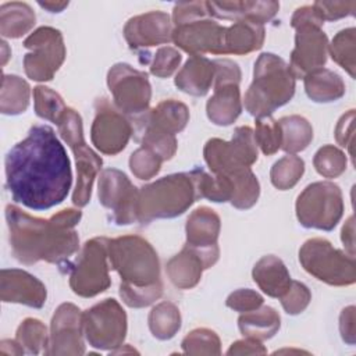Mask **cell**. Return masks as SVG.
Listing matches in <instances>:
<instances>
[{
  "mask_svg": "<svg viewBox=\"0 0 356 356\" xmlns=\"http://www.w3.org/2000/svg\"><path fill=\"white\" fill-rule=\"evenodd\" d=\"M253 136L257 147H260L266 156L274 154L281 149V128L278 121L273 120L271 115L256 120Z\"/></svg>",
  "mask_w": 356,
  "mask_h": 356,
  "instance_id": "obj_42",
  "label": "cell"
},
{
  "mask_svg": "<svg viewBox=\"0 0 356 356\" xmlns=\"http://www.w3.org/2000/svg\"><path fill=\"white\" fill-rule=\"evenodd\" d=\"M188 120H189L188 107L181 102L170 99L159 103L157 107L145 113V117L142 121H145L146 124L163 132L175 135L185 128Z\"/></svg>",
  "mask_w": 356,
  "mask_h": 356,
  "instance_id": "obj_29",
  "label": "cell"
},
{
  "mask_svg": "<svg viewBox=\"0 0 356 356\" xmlns=\"http://www.w3.org/2000/svg\"><path fill=\"white\" fill-rule=\"evenodd\" d=\"M303 172H305V161L299 156H295V154L284 156L277 163H274L270 171L271 184L280 191H286L298 184Z\"/></svg>",
  "mask_w": 356,
  "mask_h": 356,
  "instance_id": "obj_36",
  "label": "cell"
},
{
  "mask_svg": "<svg viewBox=\"0 0 356 356\" xmlns=\"http://www.w3.org/2000/svg\"><path fill=\"white\" fill-rule=\"evenodd\" d=\"M225 175H228L234 184V196L231 199V204L241 210L250 209L257 202L260 195L259 181L252 172L250 167L239 168Z\"/></svg>",
  "mask_w": 356,
  "mask_h": 356,
  "instance_id": "obj_35",
  "label": "cell"
},
{
  "mask_svg": "<svg viewBox=\"0 0 356 356\" xmlns=\"http://www.w3.org/2000/svg\"><path fill=\"white\" fill-rule=\"evenodd\" d=\"M281 128V149L289 154L305 150L313 139V128L302 115L282 117Z\"/></svg>",
  "mask_w": 356,
  "mask_h": 356,
  "instance_id": "obj_33",
  "label": "cell"
},
{
  "mask_svg": "<svg viewBox=\"0 0 356 356\" xmlns=\"http://www.w3.org/2000/svg\"><path fill=\"white\" fill-rule=\"evenodd\" d=\"M81 217L79 210L65 209L44 220L29 216L14 204H7L6 220L13 256L24 264L39 260L64 263L79 248L78 234L72 228Z\"/></svg>",
  "mask_w": 356,
  "mask_h": 356,
  "instance_id": "obj_2",
  "label": "cell"
},
{
  "mask_svg": "<svg viewBox=\"0 0 356 356\" xmlns=\"http://www.w3.org/2000/svg\"><path fill=\"white\" fill-rule=\"evenodd\" d=\"M310 299L312 295L309 288L299 281H292L288 291L280 298L281 305L288 314L302 313L310 303Z\"/></svg>",
  "mask_w": 356,
  "mask_h": 356,
  "instance_id": "obj_45",
  "label": "cell"
},
{
  "mask_svg": "<svg viewBox=\"0 0 356 356\" xmlns=\"http://www.w3.org/2000/svg\"><path fill=\"white\" fill-rule=\"evenodd\" d=\"M15 339L28 353L32 355H38L43 349L46 350L49 345V337L44 324L40 320L32 317L25 318L19 324L15 332Z\"/></svg>",
  "mask_w": 356,
  "mask_h": 356,
  "instance_id": "obj_37",
  "label": "cell"
},
{
  "mask_svg": "<svg viewBox=\"0 0 356 356\" xmlns=\"http://www.w3.org/2000/svg\"><path fill=\"white\" fill-rule=\"evenodd\" d=\"M124 36L131 49L168 43L172 40L170 17L163 11H150L136 15L127 22Z\"/></svg>",
  "mask_w": 356,
  "mask_h": 356,
  "instance_id": "obj_21",
  "label": "cell"
},
{
  "mask_svg": "<svg viewBox=\"0 0 356 356\" xmlns=\"http://www.w3.org/2000/svg\"><path fill=\"white\" fill-rule=\"evenodd\" d=\"M302 267L313 277L330 285H350L356 280L355 259L335 249L327 239H307L299 249Z\"/></svg>",
  "mask_w": 356,
  "mask_h": 356,
  "instance_id": "obj_7",
  "label": "cell"
},
{
  "mask_svg": "<svg viewBox=\"0 0 356 356\" xmlns=\"http://www.w3.org/2000/svg\"><path fill=\"white\" fill-rule=\"evenodd\" d=\"M95 106L96 117L90 131L92 143L102 153L114 156L127 146L132 135V125L107 99H99Z\"/></svg>",
  "mask_w": 356,
  "mask_h": 356,
  "instance_id": "obj_16",
  "label": "cell"
},
{
  "mask_svg": "<svg viewBox=\"0 0 356 356\" xmlns=\"http://www.w3.org/2000/svg\"><path fill=\"white\" fill-rule=\"evenodd\" d=\"M323 24L324 19L313 4L300 7L293 13L291 25L296 29V35L289 68L295 78H305L325 64L328 40L321 31Z\"/></svg>",
  "mask_w": 356,
  "mask_h": 356,
  "instance_id": "obj_6",
  "label": "cell"
},
{
  "mask_svg": "<svg viewBox=\"0 0 356 356\" xmlns=\"http://www.w3.org/2000/svg\"><path fill=\"white\" fill-rule=\"evenodd\" d=\"M225 303L229 309L245 313L260 307L263 305V296L252 289H238L227 298Z\"/></svg>",
  "mask_w": 356,
  "mask_h": 356,
  "instance_id": "obj_47",
  "label": "cell"
},
{
  "mask_svg": "<svg viewBox=\"0 0 356 356\" xmlns=\"http://www.w3.org/2000/svg\"><path fill=\"white\" fill-rule=\"evenodd\" d=\"M214 63L204 56H191L175 76V85L185 93L204 96L214 82Z\"/></svg>",
  "mask_w": 356,
  "mask_h": 356,
  "instance_id": "obj_23",
  "label": "cell"
},
{
  "mask_svg": "<svg viewBox=\"0 0 356 356\" xmlns=\"http://www.w3.org/2000/svg\"><path fill=\"white\" fill-rule=\"evenodd\" d=\"M209 10L206 1H191V3H178L172 11V21L174 25H181L202 17H207Z\"/></svg>",
  "mask_w": 356,
  "mask_h": 356,
  "instance_id": "obj_48",
  "label": "cell"
},
{
  "mask_svg": "<svg viewBox=\"0 0 356 356\" xmlns=\"http://www.w3.org/2000/svg\"><path fill=\"white\" fill-rule=\"evenodd\" d=\"M0 352L3 355H22L24 348L18 343V341H11V339H3L0 342Z\"/></svg>",
  "mask_w": 356,
  "mask_h": 356,
  "instance_id": "obj_53",
  "label": "cell"
},
{
  "mask_svg": "<svg viewBox=\"0 0 356 356\" xmlns=\"http://www.w3.org/2000/svg\"><path fill=\"white\" fill-rule=\"evenodd\" d=\"M182 349L188 355H220V338L209 328H196L184 338Z\"/></svg>",
  "mask_w": 356,
  "mask_h": 356,
  "instance_id": "obj_41",
  "label": "cell"
},
{
  "mask_svg": "<svg viewBox=\"0 0 356 356\" xmlns=\"http://www.w3.org/2000/svg\"><path fill=\"white\" fill-rule=\"evenodd\" d=\"M31 88L28 82L18 75L4 74L1 79L0 110L7 115L24 113L29 106Z\"/></svg>",
  "mask_w": 356,
  "mask_h": 356,
  "instance_id": "obj_32",
  "label": "cell"
},
{
  "mask_svg": "<svg viewBox=\"0 0 356 356\" xmlns=\"http://www.w3.org/2000/svg\"><path fill=\"white\" fill-rule=\"evenodd\" d=\"M108 268V239L97 236L88 241L71 266V289L83 298L99 295L110 286Z\"/></svg>",
  "mask_w": 356,
  "mask_h": 356,
  "instance_id": "obj_10",
  "label": "cell"
},
{
  "mask_svg": "<svg viewBox=\"0 0 356 356\" xmlns=\"http://www.w3.org/2000/svg\"><path fill=\"white\" fill-rule=\"evenodd\" d=\"M161 159L150 149L142 146L136 149L129 157V168L139 179L153 178L161 167Z\"/></svg>",
  "mask_w": 356,
  "mask_h": 356,
  "instance_id": "obj_43",
  "label": "cell"
},
{
  "mask_svg": "<svg viewBox=\"0 0 356 356\" xmlns=\"http://www.w3.org/2000/svg\"><path fill=\"white\" fill-rule=\"evenodd\" d=\"M305 90L307 96L317 103L335 102L345 93L342 78L325 68H318L309 72L305 78Z\"/></svg>",
  "mask_w": 356,
  "mask_h": 356,
  "instance_id": "obj_31",
  "label": "cell"
},
{
  "mask_svg": "<svg viewBox=\"0 0 356 356\" xmlns=\"http://www.w3.org/2000/svg\"><path fill=\"white\" fill-rule=\"evenodd\" d=\"M355 307L349 306L342 310L339 317V330L342 339L348 343H355Z\"/></svg>",
  "mask_w": 356,
  "mask_h": 356,
  "instance_id": "obj_52",
  "label": "cell"
},
{
  "mask_svg": "<svg viewBox=\"0 0 356 356\" xmlns=\"http://www.w3.org/2000/svg\"><path fill=\"white\" fill-rule=\"evenodd\" d=\"M343 213L338 185L327 181L307 185L296 199V217L306 228L331 231Z\"/></svg>",
  "mask_w": 356,
  "mask_h": 356,
  "instance_id": "obj_9",
  "label": "cell"
},
{
  "mask_svg": "<svg viewBox=\"0 0 356 356\" xmlns=\"http://www.w3.org/2000/svg\"><path fill=\"white\" fill-rule=\"evenodd\" d=\"M99 200L113 211V220L120 225L138 221L136 203L139 191L128 177L115 168L103 170L99 175Z\"/></svg>",
  "mask_w": 356,
  "mask_h": 356,
  "instance_id": "obj_15",
  "label": "cell"
},
{
  "mask_svg": "<svg viewBox=\"0 0 356 356\" xmlns=\"http://www.w3.org/2000/svg\"><path fill=\"white\" fill-rule=\"evenodd\" d=\"M203 270H206V266L202 256L186 245L168 260L165 267L170 281L181 289L193 288L200 281Z\"/></svg>",
  "mask_w": 356,
  "mask_h": 356,
  "instance_id": "obj_26",
  "label": "cell"
},
{
  "mask_svg": "<svg viewBox=\"0 0 356 356\" xmlns=\"http://www.w3.org/2000/svg\"><path fill=\"white\" fill-rule=\"evenodd\" d=\"M35 21V13L26 3L8 1L0 6V33L3 38L24 36L33 28Z\"/></svg>",
  "mask_w": 356,
  "mask_h": 356,
  "instance_id": "obj_30",
  "label": "cell"
},
{
  "mask_svg": "<svg viewBox=\"0 0 356 356\" xmlns=\"http://www.w3.org/2000/svg\"><path fill=\"white\" fill-rule=\"evenodd\" d=\"M289 65L273 53H263L254 63L253 82L245 93V108L256 118L268 117L286 104L295 93Z\"/></svg>",
  "mask_w": 356,
  "mask_h": 356,
  "instance_id": "obj_3",
  "label": "cell"
},
{
  "mask_svg": "<svg viewBox=\"0 0 356 356\" xmlns=\"http://www.w3.org/2000/svg\"><path fill=\"white\" fill-rule=\"evenodd\" d=\"M206 111L209 120L217 125L232 124L242 111L239 83L214 86V93L207 100Z\"/></svg>",
  "mask_w": 356,
  "mask_h": 356,
  "instance_id": "obj_25",
  "label": "cell"
},
{
  "mask_svg": "<svg viewBox=\"0 0 356 356\" xmlns=\"http://www.w3.org/2000/svg\"><path fill=\"white\" fill-rule=\"evenodd\" d=\"M218 232L220 217L210 207L200 206L188 217L185 245L202 256L206 268H210L218 260Z\"/></svg>",
  "mask_w": 356,
  "mask_h": 356,
  "instance_id": "obj_19",
  "label": "cell"
},
{
  "mask_svg": "<svg viewBox=\"0 0 356 356\" xmlns=\"http://www.w3.org/2000/svg\"><path fill=\"white\" fill-rule=\"evenodd\" d=\"M266 352L261 341L245 337V339L234 342L227 350V355H264Z\"/></svg>",
  "mask_w": 356,
  "mask_h": 356,
  "instance_id": "obj_50",
  "label": "cell"
},
{
  "mask_svg": "<svg viewBox=\"0 0 356 356\" xmlns=\"http://www.w3.org/2000/svg\"><path fill=\"white\" fill-rule=\"evenodd\" d=\"M33 104L36 115L54 124L60 121L61 115L67 110V106L64 104L61 96L50 88L42 85L33 88Z\"/></svg>",
  "mask_w": 356,
  "mask_h": 356,
  "instance_id": "obj_38",
  "label": "cell"
},
{
  "mask_svg": "<svg viewBox=\"0 0 356 356\" xmlns=\"http://www.w3.org/2000/svg\"><path fill=\"white\" fill-rule=\"evenodd\" d=\"M353 117H355V110H349V113L343 114L337 124L335 136L341 146L350 147V145L348 143V138L350 140L353 139Z\"/></svg>",
  "mask_w": 356,
  "mask_h": 356,
  "instance_id": "obj_51",
  "label": "cell"
},
{
  "mask_svg": "<svg viewBox=\"0 0 356 356\" xmlns=\"http://www.w3.org/2000/svg\"><path fill=\"white\" fill-rule=\"evenodd\" d=\"M182 57L178 50L170 46L160 47L154 54L153 63L150 65V72L159 78H167L174 74L178 68Z\"/></svg>",
  "mask_w": 356,
  "mask_h": 356,
  "instance_id": "obj_46",
  "label": "cell"
},
{
  "mask_svg": "<svg viewBox=\"0 0 356 356\" xmlns=\"http://www.w3.org/2000/svg\"><path fill=\"white\" fill-rule=\"evenodd\" d=\"M163 295V282L153 286H131L120 284V296L129 307H145L152 305Z\"/></svg>",
  "mask_w": 356,
  "mask_h": 356,
  "instance_id": "obj_44",
  "label": "cell"
},
{
  "mask_svg": "<svg viewBox=\"0 0 356 356\" xmlns=\"http://www.w3.org/2000/svg\"><path fill=\"white\" fill-rule=\"evenodd\" d=\"M196 199H199V195L192 171L163 177L139 191L138 221L149 222L154 218L177 217Z\"/></svg>",
  "mask_w": 356,
  "mask_h": 356,
  "instance_id": "obj_4",
  "label": "cell"
},
{
  "mask_svg": "<svg viewBox=\"0 0 356 356\" xmlns=\"http://www.w3.org/2000/svg\"><path fill=\"white\" fill-rule=\"evenodd\" d=\"M316 171L325 178H337L346 168V156L332 145H325L317 150L313 159Z\"/></svg>",
  "mask_w": 356,
  "mask_h": 356,
  "instance_id": "obj_40",
  "label": "cell"
},
{
  "mask_svg": "<svg viewBox=\"0 0 356 356\" xmlns=\"http://www.w3.org/2000/svg\"><path fill=\"white\" fill-rule=\"evenodd\" d=\"M83 334V313L72 305L63 303L57 307L50 325L49 345L46 355H82L85 345Z\"/></svg>",
  "mask_w": 356,
  "mask_h": 356,
  "instance_id": "obj_18",
  "label": "cell"
},
{
  "mask_svg": "<svg viewBox=\"0 0 356 356\" xmlns=\"http://www.w3.org/2000/svg\"><path fill=\"white\" fill-rule=\"evenodd\" d=\"M24 47L31 50L24 56V70L33 81H50L65 58V46L58 29L40 26L25 40Z\"/></svg>",
  "mask_w": 356,
  "mask_h": 356,
  "instance_id": "obj_11",
  "label": "cell"
},
{
  "mask_svg": "<svg viewBox=\"0 0 356 356\" xmlns=\"http://www.w3.org/2000/svg\"><path fill=\"white\" fill-rule=\"evenodd\" d=\"M204 160L214 174H228L250 167L257 160V145L250 127H238L229 142L213 138L203 149Z\"/></svg>",
  "mask_w": 356,
  "mask_h": 356,
  "instance_id": "obj_12",
  "label": "cell"
},
{
  "mask_svg": "<svg viewBox=\"0 0 356 356\" xmlns=\"http://www.w3.org/2000/svg\"><path fill=\"white\" fill-rule=\"evenodd\" d=\"M264 28L263 25L250 22L248 19L236 21L227 28L224 51L225 54H248L263 46Z\"/></svg>",
  "mask_w": 356,
  "mask_h": 356,
  "instance_id": "obj_27",
  "label": "cell"
},
{
  "mask_svg": "<svg viewBox=\"0 0 356 356\" xmlns=\"http://www.w3.org/2000/svg\"><path fill=\"white\" fill-rule=\"evenodd\" d=\"M107 85L113 93L114 103L121 113L142 114L147 111L150 102V83L147 75L120 63L110 68Z\"/></svg>",
  "mask_w": 356,
  "mask_h": 356,
  "instance_id": "obj_14",
  "label": "cell"
},
{
  "mask_svg": "<svg viewBox=\"0 0 356 356\" xmlns=\"http://www.w3.org/2000/svg\"><path fill=\"white\" fill-rule=\"evenodd\" d=\"M317 11L320 13V15L323 17V19H338V18H342L345 15H350L353 14V10L356 7V3L353 1H349V3H345V1H316L313 4Z\"/></svg>",
  "mask_w": 356,
  "mask_h": 356,
  "instance_id": "obj_49",
  "label": "cell"
},
{
  "mask_svg": "<svg viewBox=\"0 0 356 356\" xmlns=\"http://www.w3.org/2000/svg\"><path fill=\"white\" fill-rule=\"evenodd\" d=\"M149 328L154 338L171 339L181 328V314L178 307L171 302L156 305L149 314Z\"/></svg>",
  "mask_w": 356,
  "mask_h": 356,
  "instance_id": "obj_34",
  "label": "cell"
},
{
  "mask_svg": "<svg viewBox=\"0 0 356 356\" xmlns=\"http://www.w3.org/2000/svg\"><path fill=\"white\" fill-rule=\"evenodd\" d=\"M83 334L97 349L120 348L127 335V314L115 299H104L83 313Z\"/></svg>",
  "mask_w": 356,
  "mask_h": 356,
  "instance_id": "obj_13",
  "label": "cell"
},
{
  "mask_svg": "<svg viewBox=\"0 0 356 356\" xmlns=\"http://www.w3.org/2000/svg\"><path fill=\"white\" fill-rule=\"evenodd\" d=\"M108 261L125 285L142 288L161 282L157 253L138 235L108 239Z\"/></svg>",
  "mask_w": 356,
  "mask_h": 356,
  "instance_id": "obj_5",
  "label": "cell"
},
{
  "mask_svg": "<svg viewBox=\"0 0 356 356\" xmlns=\"http://www.w3.org/2000/svg\"><path fill=\"white\" fill-rule=\"evenodd\" d=\"M40 7L49 10L50 13H61L67 6H68V1H61V3H54V1H39L38 3Z\"/></svg>",
  "mask_w": 356,
  "mask_h": 356,
  "instance_id": "obj_54",
  "label": "cell"
},
{
  "mask_svg": "<svg viewBox=\"0 0 356 356\" xmlns=\"http://www.w3.org/2000/svg\"><path fill=\"white\" fill-rule=\"evenodd\" d=\"M281 318L275 309L270 306H260L254 310L245 312L238 318V327L243 337L257 341L270 339L280 330Z\"/></svg>",
  "mask_w": 356,
  "mask_h": 356,
  "instance_id": "obj_28",
  "label": "cell"
},
{
  "mask_svg": "<svg viewBox=\"0 0 356 356\" xmlns=\"http://www.w3.org/2000/svg\"><path fill=\"white\" fill-rule=\"evenodd\" d=\"M1 46H3V61H1V63H3V65H4V64L7 63V58H8V56H7V53H6V47H7V43L3 40V42H1Z\"/></svg>",
  "mask_w": 356,
  "mask_h": 356,
  "instance_id": "obj_55",
  "label": "cell"
},
{
  "mask_svg": "<svg viewBox=\"0 0 356 356\" xmlns=\"http://www.w3.org/2000/svg\"><path fill=\"white\" fill-rule=\"evenodd\" d=\"M225 26L210 19L207 15L174 26L172 42L191 56H203L206 53L225 54Z\"/></svg>",
  "mask_w": 356,
  "mask_h": 356,
  "instance_id": "obj_17",
  "label": "cell"
},
{
  "mask_svg": "<svg viewBox=\"0 0 356 356\" xmlns=\"http://www.w3.org/2000/svg\"><path fill=\"white\" fill-rule=\"evenodd\" d=\"M57 125L61 138L75 154L78 181L72 193V203L82 207L90 200L93 179L102 168L103 161L90 147L86 146L82 132V120L74 108L67 107Z\"/></svg>",
  "mask_w": 356,
  "mask_h": 356,
  "instance_id": "obj_8",
  "label": "cell"
},
{
  "mask_svg": "<svg viewBox=\"0 0 356 356\" xmlns=\"http://www.w3.org/2000/svg\"><path fill=\"white\" fill-rule=\"evenodd\" d=\"M330 53L332 60L355 78V28L338 32L330 44Z\"/></svg>",
  "mask_w": 356,
  "mask_h": 356,
  "instance_id": "obj_39",
  "label": "cell"
},
{
  "mask_svg": "<svg viewBox=\"0 0 356 356\" xmlns=\"http://www.w3.org/2000/svg\"><path fill=\"white\" fill-rule=\"evenodd\" d=\"M210 15L221 19L242 21L263 25L270 21L278 11L277 1H206Z\"/></svg>",
  "mask_w": 356,
  "mask_h": 356,
  "instance_id": "obj_22",
  "label": "cell"
},
{
  "mask_svg": "<svg viewBox=\"0 0 356 356\" xmlns=\"http://www.w3.org/2000/svg\"><path fill=\"white\" fill-rule=\"evenodd\" d=\"M0 298L4 303H21L39 309L46 302V286L28 271L3 268L0 273Z\"/></svg>",
  "mask_w": 356,
  "mask_h": 356,
  "instance_id": "obj_20",
  "label": "cell"
},
{
  "mask_svg": "<svg viewBox=\"0 0 356 356\" xmlns=\"http://www.w3.org/2000/svg\"><path fill=\"white\" fill-rule=\"evenodd\" d=\"M253 281L271 298H281L291 286V275L277 256H263L253 267Z\"/></svg>",
  "mask_w": 356,
  "mask_h": 356,
  "instance_id": "obj_24",
  "label": "cell"
},
{
  "mask_svg": "<svg viewBox=\"0 0 356 356\" xmlns=\"http://www.w3.org/2000/svg\"><path fill=\"white\" fill-rule=\"evenodd\" d=\"M6 185L14 202L32 210L60 204L72 184L71 161L53 128L33 125L4 159Z\"/></svg>",
  "mask_w": 356,
  "mask_h": 356,
  "instance_id": "obj_1",
  "label": "cell"
}]
</instances>
